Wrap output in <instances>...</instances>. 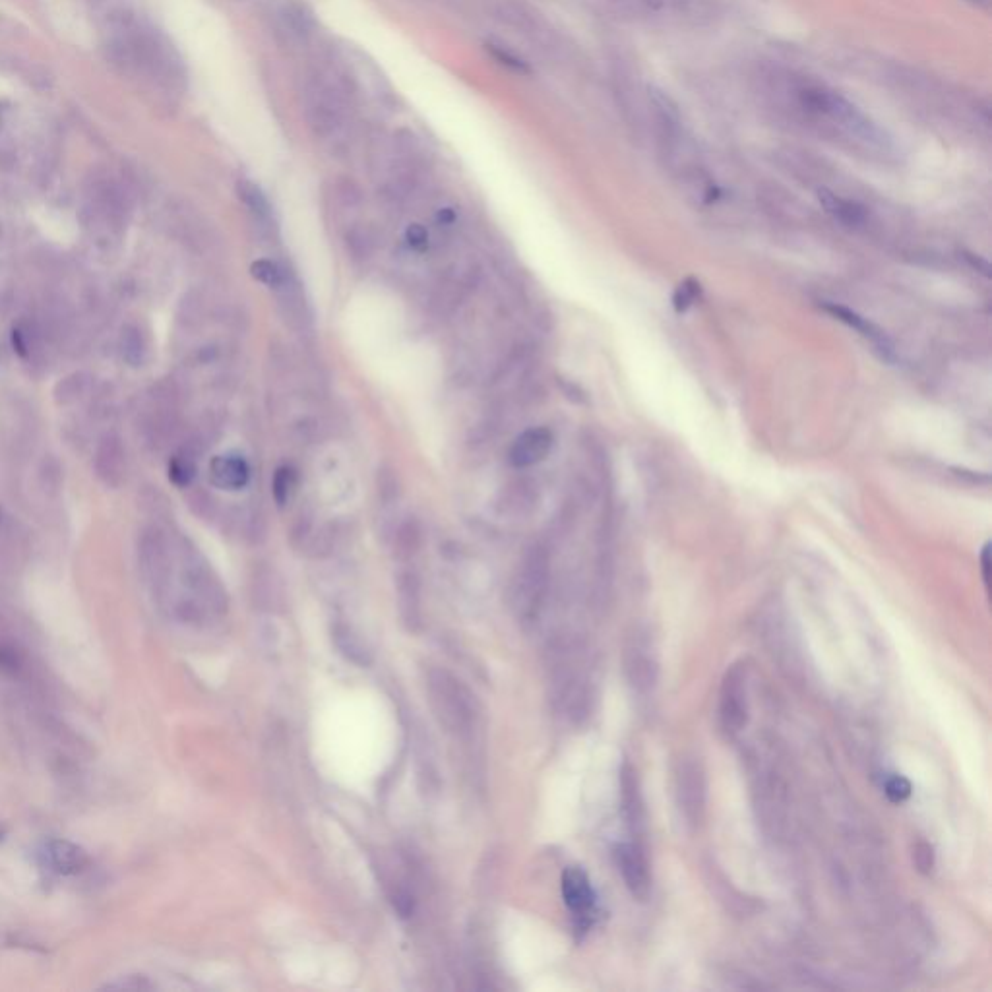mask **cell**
Segmentation results:
<instances>
[{"label": "cell", "mask_w": 992, "mask_h": 992, "mask_svg": "<svg viewBox=\"0 0 992 992\" xmlns=\"http://www.w3.org/2000/svg\"><path fill=\"white\" fill-rule=\"evenodd\" d=\"M278 30L287 41L299 43L312 35L314 20L299 4H285L278 12Z\"/></svg>", "instance_id": "obj_21"}, {"label": "cell", "mask_w": 992, "mask_h": 992, "mask_svg": "<svg viewBox=\"0 0 992 992\" xmlns=\"http://www.w3.org/2000/svg\"><path fill=\"white\" fill-rule=\"evenodd\" d=\"M24 669V655L16 646L6 640H0V673L16 677Z\"/></svg>", "instance_id": "obj_33"}, {"label": "cell", "mask_w": 992, "mask_h": 992, "mask_svg": "<svg viewBox=\"0 0 992 992\" xmlns=\"http://www.w3.org/2000/svg\"><path fill=\"white\" fill-rule=\"evenodd\" d=\"M0 516H2V512H0Z\"/></svg>", "instance_id": "obj_41"}, {"label": "cell", "mask_w": 992, "mask_h": 992, "mask_svg": "<svg viewBox=\"0 0 992 992\" xmlns=\"http://www.w3.org/2000/svg\"><path fill=\"white\" fill-rule=\"evenodd\" d=\"M88 384H90V380H88V376H86V374H82V372H76V374L66 376L64 380H61V382L57 384V388H55L57 402L64 403V405H66V403L78 402V400L86 394Z\"/></svg>", "instance_id": "obj_30"}, {"label": "cell", "mask_w": 992, "mask_h": 992, "mask_svg": "<svg viewBox=\"0 0 992 992\" xmlns=\"http://www.w3.org/2000/svg\"><path fill=\"white\" fill-rule=\"evenodd\" d=\"M615 861L632 898L638 901H646L650 898V863L644 853V847L638 841L620 843L615 849Z\"/></svg>", "instance_id": "obj_9"}, {"label": "cell", "mask_w": 992, "mask_h": 992, "mask_svg": "<svg viewBox=\"0 0 992 992\" xmlns=\"http://www.w3.org/2000/svg\"><path fill=\"white\" fill-rule=\"evenodd\" d=\"M351 92L336 72L316 70L303 88V113L312 134L330 140L345 130L351 119Z\"/></svg>", "instance_id": "obj_3"}, {"label": "cell", "mask_w": 992, "mask_h": 992, "mask_svg": "<svg viewBox=\"0 0 992 992\" xmlns=\"http://www.w3.org/2000/svg\"><path fill=\"white\" fill-rule=\"evenodd\" d=\"M250 274H252V278L258 279L264 285H268L270 289H276V287H279L285 281V278L291 272L285 266H281L279 262H274V260H256L250 266Z\"/></svg>", "instance_id": "obj_29"}, {"label": "cell", "mask_w": 992, "mask_h": 992, "mask_svg": "<svg viewBox=\"0 0 992 992\" xmlns=\"http://www.w3.org/2000/svg\"><path fill=\"white\" fill-rule=\"evenodd\" d=\"M90 2H99V0H90Z\"/></svg>", "instance_id": "obj_40"}, {"label": "cell", "mask_w": 992, "mask_h": 992, "mask_svg": "<svg viewBox=\"0 0 992 992\" xmlns=\"http://www.w3.org/2000/svg\"><path fill=\"white\" fill-rule=\"evenodd\" d=\"M237 192H239L241 202L247 208L248 216L252 219V223L260 231H264V233L270 235L276 229V219H274L272 204L266 198V194L262 192V188L254 185L252 181H241L239 186H237Z\"/></svg>", "instance_id": "obj_20"}, {"label": "cell", "mask_w": 992, "mask_h": 992, "mask_svg": "<svg viewBox=\"0 0 992 992\" xmlns=\"http://www.w3.org/2000/svg\"><path fill=\"white\" fill-rule=\"evenodd\" d=\"M774 97L791 121L830 142L868 157L894 154L892 138L855 103L834 88L806 76H775Z\"/></svg>", "instance_id": "obj_1"}, {"label": "cell", "mask_w": 992, "mask_h": 992, "mask_svg": "<svg viewBox=\"0 0 992 992\" xmlns=\"http://www.w3.org/2000/svg\"><path fill=\"white\" fill-rule=\"evenodd\" d=\"M427 694L438 723L456 739L471 741L479 729V704L473 692L446 669L427 673Z\"/></svg>", "instance_id": "obj_4"}, {"label": "cell", "mask_w": 992, "mask_h": 992, "mask_svg": "<svg viewBox=\"0 0 992 992\" xmlns=\"http://www.w3.org/2000/svg\"><path fill=\"white\" fill-rule=\"evenodd\" d=\"M620 801L624 820L632 836L640 837L646 828V808L640 793L638 774L630 764H624L620 770Z\"/></svg>", "instance_id": "obj_15"}, {"label": "cell", "mask_w": 992, "mask_h": 992, "mask_svg": "<svg viewBox=\"0 0 992 992\" xmlns=\"http://www.w3.org/2000/svg\"><path fill=\"white\" fill-rule=\"evenodd\" d=\"M824 310L830 312L836 320L847 324L849 328H855L863 338H867L874 347L876 351L886 359V361H894L896 355H894V345L890 338L878 328L874 326L872 322H868V318H863L861 314H857L855 310L847 309L843 305H837V303H826L824 305Z\"/></svg>", "instance_id": "obj_17"}, {"label": "cell", "mask_w": 992, "mask_h": 992, "mask_svg": "<svg viewBox=\"0 0 992 992\" xmlns=\"http://www.w3.org/2000/svg\"><path fill=\"white\" fill-rule=\"evenodd\" d=\"M107 53L123 72L150 78L167 90L185 86V66L175 47L130 12H115L107 24Z\"/></svg>", "instance_id": "obj_2"}, {"label": "cell", "mask_w": 992, "mask_h": 992, "mask_svg": "<svg viewBox=\"0 0 992 992\" xmlns=\"http://www.w3.org/2000/svg\"><path fill=\"white\" fill-rule=\"evenodd\" d=\"M212 483L225 491H241L248 485L250 467L243 456L223 454L216 456L210 464Z\"/></svg>", "instance_id": "obj_18"}, {"label": "cell", "mask_w": 992, "mask_h": 992, "mask_svg": "<svg viewBox=\"0 0 992 992\" xmlns=\"http://www.w3.org/2000/svg\"><path fill=\"white\" fill-rule=\"evenodd\" d=\"M886 795L892 803H903L911 797V783L901 775H894L886 781Z\"/></svg>", "instance_id": "obj_35"}, {"label": "cell", "mask_w": 992, "mask_h": 992, "mask_svg": "<svg viewBox=\"0 0 992 992\" xmlns=\"http://www.w3.org/2000/svg\"><path fill=\"white\" fill-rule=\"evenodd\" d=\"M981 568H983V580H985V586L989 588V586H991V545H989V543L985 545L983 555H981Z\"/></svg>", "instance_id": "obj_39"}, {"label": "cell", "mask_w": 992, "mask_h": 992, "mask_svg": "<svg viewBox=\"0 0 992 992\" xmlns=\"http://www.w3.org/2000/svg\"><path fill=\"white\" fill-rule=\"evenodd\" d=\"M278 297V309L283 320L295 330H307L312 322L309 303L305 299V291L293 274L274 289Z\"/></svg>", "instance_id": "obj_13"}, {"label": "cell", "mask_w": 992, "mask_h": 992, "mask_svg": "<svg viewBox=\"0 0 992 992\" xmlns=\"http://www.w3.org/2000/svg\"><path fill=\"white\" fill-rule=\"evenodd\" d=\"M818 198H820V204L828 210V214H832L841 223H845L849 227L861 225L865 221V210L859 204H855V202L843 200V198H839V196H836L830 190H820Z\"/></svg>", "instance_id": "obj_24"}, {"label": "cell", "mask_w": 992, "mask_h": 992, "mask_svg": "<svg viewBox=\"0 0 992 992\" xmlns=\"http://www.w3.org/2000/svg\"><path fill=\"white\" fill-rule=\"evenodd\" d=\"M551 584V562L541 545L531 547L522 558V564L514 576L510 589V605L522 626H533L547 601Z\"/></svg>", "instance_id": "obj_5"}, {"label": "cell", "mask_w": 992, "mask_h": 992, "mask_svg": "<svg viewBox=\"0 0 992 992\" xmlns=\"http://www.w3.org/2000/svg\"><path fill=\"white\" fill-rule=\"evenodd\" d=\"M95 473L107 487H119L126 475V452L119 436H105L95 452Z\"/></svg>", "instance_id": "obj_16"}, {"label": "cell", "mask_w": 992, "mask_h": 992, "mask_svg": "<svg viewBox=\"0 0 992 992\" xmlns=\"http://www.w3.org/2000/svg\"><path fill=\"white\" fill-rule=\"evenodd\" d=\"M121 355L132 367H140L148 357V343L140 328L126 326L121 334Z\"/></svg>", "instance_id": "obj_25"}, {"label": "cell", "mask_w": 992, "mask_h": 992, "mask_svg": "<svg viewBox=\"0 0 992 992\" xmlns=\"http://www.w3.org/2000/svg\"><path fill=\"white\" fill-rule=\"evenodd\" d=\"M297 485H299V477L291 465H281L276 469L272 479V495L279 508L291 504V500L297 495Z\"/></svg>", "instance_id": "obj_27"}, {"label": "cell", "mask_w": 992, "mask_h": 992, "mask_svg": "<svg viewBox=\"0 0 992 992\" xmlns=\"http://www.w3.org/2000/svg\"><path fill=\"white\" fill-rule=\"evenodd\" d=\"M719 723L729 737L741 733L748 723L746 669L741 665H733L721 682Z\"/></svg>", "instance_id": "obj_7"}, {"label": "cell", "mask_w": 992, "mask_h": 992, "mask_svg": "<svg viewBox=\"0 0 992 992\" xmlns=\"http://www.w3.org/2000/svg\"><path fill=\"white\" fill-rule=\"evenodd\" d=\"M915 865L921 872H930L934 867V855L929 843H919L915 847Z\"/></svg>", "instance_id": "obj_37"}, {"label": "cell", "mask_w": 992, "mask_h": 992, "mask_svg": "<svg viewBox=\"0 0 992 992\" xmlns=\"http://www.w3.org/2000/svg\"><path fill=\"white\" fill-rule=\"evenodd\" d=\"M196 473H198V465H196V454L192 450L185 448L171 458L169 479L175 487H181V489L190 487L192 481L196 479Z\"/></svg>", "instance_id": "obj_26"}, {"label": "cell", "mask_w": 992, "mask_h": 992, "mask_svg": "<svg viewBox=\"0 0 992 992\" xmlns=\"http://www.w3.org/2000/svg\"><path fill=\"white\" fill-rule=\"evenodd\" d=\"M376 495L382 506H392L402 496V483L390 465H382L376 475Z\"/></svg>", "instance_id": "obj_28"}, {"label": "cell", "mask_w": 992, "mask_h": 992, "mask_svg": "<svg viewBox=\"0 0 992 992\" xmlns=\"http://www.w3.org/2000/svg\"><path fill=\"white\" fill-rule=\"evenodd\" d=\"M562 898L566 907L580 921H586L595 907V890L589 876L580 867H568L562 872Z\"/></svg>", "instance_id": "obj_14"}, {"label": "cell", "mask_w": 992, "mask_h": 992, "mask_svg": "<svg viewBox=\"0 0 992 992\" xmlns=\"http://www.w3.org/2000/svg\"><path fill=\"white\" fill-rule=\"evenodd\" d=\"M624 665H626V675L632 688L640 694L650 692L657 682V659L655 651L651 648L650 640L644 638L642 634L634 636L626 648L624 655Z\"/></svg>", "instance_id": "obj_10"}, {"label": "cell", "mask_w": 992, "mask_h": 992, "mask_svg": "<svg viewBox=\"0 0 992 992\" xmlns=\"http://www.w3.org/2000/svg\"><path fill=\"white\" fill-rule=\"evenodd\" d=\"M489 12L502 26L518 33H533L539 30L535 12L520 0H489Z\"/></svg>", "instance_id": "obj_19"}, {"label": "cell", "mask_w": 992, "mask_h": 992, "mask_svg": "<svg viewBox=\"0 0 992 992\" xmlns=\"http://www.w3.org/2000/svg\"><path fill=\"white\" fill-rule=\"evenodd\" d=\"M700 297V283L696 279H684L673 295V305L677 312H686Z\"/></svg>", "instance_id": "obj_34"}, {"label": "cell", "mask_w": 992, "mask_h": 992, "mask_svg": "<svg viewBox=\"0 0 992 992\" xmlns=\"http://www.w3.org/2000/svg\"><path fill=\"white\" fill-rule=\"evenodd\" d=\"M421 543H423V527L419 524V520L407 518L394 533V555L400 560H409L419 553Z\"/></svg>", "instance_id": "obj_23"}, {"label": "cell", "mask_w": 992, "mask_h": 992, "mask_svg": "<svg viewBox=\"0 0 992 992\" xmlns=\"http://www.w3.org/2000/svg\"><path fill=\"white\" fill-rule=\"evenodd\" d=\"M347 248L353 258L365 260L369 258L374 250V237L371 231L365 227H355L347 233Z\"/></svg>", "instance_id": "obj_31"}, {"label": "cell", "mask_w": 992, "mask_h": 992, "mask_svg": "<svg viewBox=\"0 0 992 992\" xmlns=\"http://www.w3.org/2000/svg\"><path fill=\"white\" fill-rule=\"evenodd\" d=\"M398 599L403 620L409 626H415L421 615V586L413 572H402L398 576Z\"/></svg>", "instance_id": "obj_22"}, {"label": "cell", "mask_w": 992, "mask_h": 992, "mask_svg": "<svg viewBox=\"0 0 992 992\" xmlns=\"http://www.w3.org/2000/svg\"><path fill=\"white\" fill-rule=\"evenodd\" d=\"M43 857L47 867L61 876H76L90 867V853L68 839H51L45 843Z\"/></svg>", "instance_id": "obj_12"}, {"label": "cell", "mask_w": 992, "mask_h": 992, "mask_svg": "<svg viewBox=\"0 0 992 992\" xmlns=\"http://www.w3.org/2000/svg\"><path fill=\"white\" fill-rule=\"evenodd\" d=\"M407 235H409V243H411L413 247L423 248L427 245V231H425L423 227L413 225V227L409 229V233H407Z\"/></svg>", "instance_id": "obj_38"}, {"label": "cell", "mask_w": 992, "mask_h": 992, "mask_svg": "<svg viewBox=\"0 0 992 992\" xmlns=\"http://www.w3.org/2000/svg\"><path fill=\"white\" fill-rule=\"evenodd\" d=\"M487 49L491 51V55H493L496 61L500 62V64H504V66H508V68H512V70H518V72H527L526 62L522 61L520 57H516V53L508 51L504 45H495V43H491V45H487Z\"/></svg>", "instance_id": "obj_36"}, {"label": "cell", "mask_w": 992, "mask_h": 992, "mask_svg": "<svg viewBox=\"0 0 992 992\" xmlns=\"http://www.w3.org/2000/svg\"><path fill=\"white\" fill-rule=\"evenodd\" d=\"M555 436L545 429V427H535L526 433L520 434L508 454L510 464L518 469H527L533 465L541 464L553 450Z\"/></svg>", "instance_id": "obj_11"}, {"label": "cell", "mask_w": 992, "mask_h": 992, "mask_svg": "<svg viewBox=\"0 0 992 992\" xmlns=\"http://www.w3.org/2000/svg\"><path fill=\"white\" fill-rule=\"evenodd\" d=\"M706 774L700 762L682 760L677 770V805L688 826L698 828L706 816Z\"/></svg>", "instance_id": "obj_8"}, {"label": "cell", "mask_w": 992, "mask_h": 992, "mask_svg": "<svg viewBox=\"0 0 992 992\" xmlns=\"http://www.w3.org/2000/svg\"><path fill=\"white\" fill-rule=\"evenodd\" d=\"M336 640H338V646L343 653H347V657H351L353 661H359V663H367V655L369 651L367 648L359 642L357 636L351 634L349 628L341 626L336 630Z\"/></svg>", "instance_id": "obj_32"}, {"label": "cell", "mask_w": 992, "mask_h": 992, "mask_svg": "<svg viewBox=\"0 0 992 992\" xmlns=\"http://www.w3.org/2000/svg\"><path fill=\"white\" fill-rule=\"evenodd\" d=\"M138 558L148 588L154 593L157 603H161L165 591L169 588V580L173 572V553L165 535L159 529L152 527L142 533L138 545Z\"/></svg>", "instance_id": "obj_6"}]
</instances>
